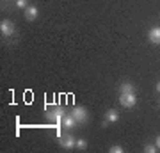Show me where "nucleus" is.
Segmentation results:
<instances>
[{"label":"nucleus","mask_w":160,"mask_h":153,"mask_svg":"<svg viewBox=\"0 0 160 153\" xmlns=\"http://www.w3.org/2000/svg\"><path fill=\"white\" fill-rule=\"evenodd\" d=\"M155 144H157V148H158V150H160V135L157 137V139H155Z\"/></svg>","instance_id":"2eb2a0df"},{"label":"nucleus","mask_w":160,"mask_h":153,"mask_svg":"<svg viewBox=\"0 0 160 153\" xmlns=\"http://www.w3.org/2000/svg\"><path fill=\"white\" fill-rule=\"evenodd\" d=\"M45 112H46V118L50 119V121L57 123V125H61L62 118L66 116V109L61 107V105H46Z\"/></svg>","instance_id":"f257e3e1"},{"label":"nucleus","mask_w":160,"mask_h":153,"mask_svg":"<svg viewBox=\"0 0 160 153\" xmlns=\"http://www.w3.org/2000/svg\"><path fill=\"white\" fill-rule=\"evenodd\" d=\"M119 93H133L135 94V85L133 84H130V82H123V84L119 85Z\"/></svg>","instance_id":"9d476101"},{"label":"nucleus","mask_w":160,"mask_h":153,"mask_svg":"<svg viewBox=\"0 0 160 153\" xmlns=\"http://www.w3.org/2000/svg\"><path fill=\"white\" fill-rule=\"evenodd\" d=\"M119 103L125 109H132V107H135L137 98H135L133 93H128V94H126V93H119Z\"/></svg>","instance_id":"20e7f679"},{"label":"nucleus","mask_w":160,"mask_h":153,"mask_svg":"<svg viewBox=\"0 0 160 153\" xmlns=\"http://www.w3.org/2000/svg\"><path fill=\"white\" fill-rule=\"evenodd\" d=\"M77 148H78V150H86V148H87V141H86V139H77Z\"/></svg>","instance_id":"9b49d317"},{"label":"nucleus","mask_w":160,"mask_h":153,"mask_svg":"<svg viewBox=\"0 0 160 153\" xmlns=\"http://www.w3.org/2000/svg\"><path fill=\"white\" fill-rule=\"evenodd\" d=\"M71 114H73V118L77 119L78 125H84V123H87V119H89V112H87V109L84 105H77Z\"/></svg>","instance_id":"f03ea898"},{"label":"nucleus","mask_w":160,"mask_h":153,"mask_svg":"<svg viewBox=\"0 0 160 153\" xmlns=\"http://www.w3.org/2000/svg\"><path fill=\"white\" fill-rule=\"evenodd\" d=\"M148 39L151 45H160V27H151L148 32Z\"/></svg>","instance_id":"0eeeda50"},{"label":"nucleus","mask_w":160,"mask_h":153,"mask_svg":"<svg viewBox=\"0 0 160 153\" xmlns=\"http://www.w3.org/2000/svg\"><path fill=\"white\" fill-rule=\"evenodd\" d=\"M25 18H27L29 22H34L36 18H38V7H34V6L25 7Z\"/></svg>","instance_id":"6e6552de"},{"label":"nucleus","mask_w":160,"mask_h":153,"mask_svg":"<svg viewBox=\"0 0 160 153\" xmlns=\"http://www.w3.org/2000/svg\"><path fill=\"white\" fill-rule=\"evenodd\" d=\"M16 6L18 7H29L27 6V0H16Z\"/></svg>","instance_id":"4468645a"},{"label":"nucleus","mask_w":160,"mask_h":153,"mask_svg":"<svg viewBox=\"0 0 160 153\" xmlns=\"http://www.w3.org/2000/svg\"><path fill=\"white\" fill-rule=\"evenodd\" d=\"M105 119H107L109 123H116V121L119 119V114H118L116 109H109V110L105 112Z\"/></svg>","instance_id":"1a4fd4ad"},{"label":"nucleus","mask_w":160,"mask_h":153,"mask_svg":"<svg viewBox=\"0 0 160 153\" xmlns=\"http://www.w3.org/2000/svg\"><path fill=\"white\" fill-rule=\"evenodd\" d=\"M59 144L64 150H73V148H77V141H75V137L69 132L68 134H59Z\"/></svg>","instance_id":"7ed1b4c3"},{"label":"nucleus","mask_w":160,"mask_h":153,"mask_svg":"<svg viewBox=\"0 0 160 153\" xmlns=\"http://www.w3.org/2000/svg\"><path fill=\"white\" fill-rule=\"evenodd\" d=\"M77 125H78V123H77V119L73 118V114H66V116L62 118V121H61V126H62V128H66L68 132L73 130Z\"/></svg>","instance_id":"423d86ee"},{"label":"nucleus","mask_w":160,"mask_h":153,"mask_svg":"<svg viewBox=\"0 0 160 153\" xmlns=\"http://www.w3.org/2000/svg\"><path fill=\"white\" fill-rule=\"evenodd\" d=\"M0 32H2V36L9 38V36H12L16 32V27H14V23L11 20H2L0 22Z\"/></svg>","instance_id":"39448f33"},{"label":"nucleus","mask_w":160,"mask_h":153,"mask_svg":"<svg viewBox=\"0 0 160 153\" xmlns=\"http://www.w3.org/2000/svg\"><path fill=\"white\" fill-rule=\"evenodd\" d=\"M157 150H158L157 144H146V146H144V151H146V153H155Z\"/></svg>","instance_id":"f8f14e48"},{"label":"nucleus","mask_w":160,"mask_h":153,"mask_svg":"<svg viewBox=\"0 0 160 153\" xmlns=\"http://www.w3.org/2000/svg\"><path fill=\"white\" fill-rule=\"evenodd\" d=\"M110 153H123V148L118 144V146H112L110 148Z\"/></svg>","instance_id":"ddd939ff"},{"label":"nucleus","mask_w":160,"mask_h":153,"mask_svg":"<svg viewBox=\"0 0 160 153\" xmlns=\"http://www.w3.org/2000/svg\"><path fill=\"white\" fill-rule=\"evenodd\" d=\"M155 89H157V91H158V93H160V80H158V82H157V87H155Z\"/></svg>","instance_id":"dca6fc26"}]
</instances>
